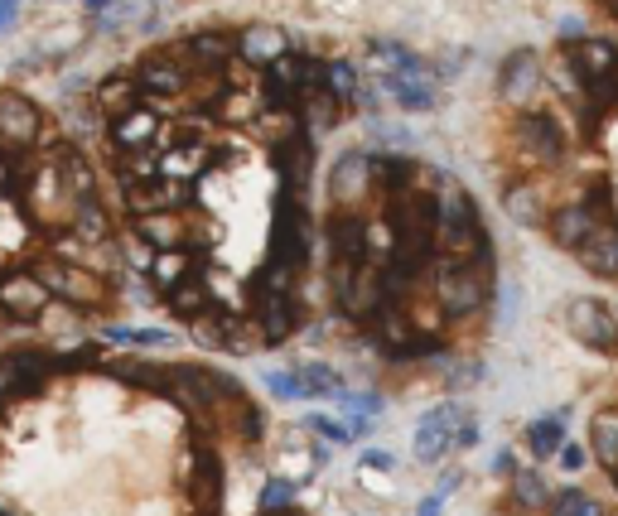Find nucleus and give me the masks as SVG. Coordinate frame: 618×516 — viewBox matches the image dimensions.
Returning a JSON list of instances; mask_svg holds the SVG:
<instances>
[{
	"instance_id": "8",
	"label": "nucleus",
	"mask_w": 618,
	"mask_h": 516,
	"mask_svg": "<svg viewBox=\"0 0 618 516\" xmlns=\"http://www.w3.org/2000/svg\"><path fill=\"white\" fill-rule=\"evenodd\" d=\"M285 54H290V39H285V29H276V25H247L242 34H237V58H247L256 68H271Z\"/></svg>"
},
{
	"instance_id": "12",
	"label": "nucleus",
	"mask_w": 618,
	"mask_h": 516,
	"mask_svg": "<svg viewBox=\"0 0 618 516\" xmlns=\"http://www.w3.org/2000/svg\"><path fill=\"white\" fill-rule=\"evenodd\" d=\"M324 92H329L334 101H357V68L353 63H343V58H334V63H324Z\"/></svg>"
},
{
	"instance_id": "5",
	"label": "nucleus",
	"mask_w": 618,
	"mask_h": 516,
	"mask_svg": "<svg viewBox=\"0 0 618 516\" xmlns=\"http://www.w3.org/2000/svg\"><path fill=\"white\" fill-rule=\"evenodd\" d=\"M517 135H522L527 154H537V160H546V164H560L565 160V135L556 126V116L527 111V116H517Z\"/></svg>"
},
{
	"instance_id": "2",
	"label": "nucleus",
	"mask_w": 618,
	"mask_h": 516,
	"mask_svg": "<svg viewBox=\"0 0 618 516\" xmlns=\"http://www.w3.org/2000/svg\"><path fill=\"white\" fill-rule=\"evenodd\" d=\"M565 323H570V333L585 342L594 353H618V319L609 304L599 300H570L565 304Z\"/></svg>"
},
{
	"instance_id": "9",
	"label": "nucleus",
	"mask_w": 618,
	"mask_h": 516,
	"mask_svg": "<svg viewBox=\"0 0 618 516\" xmlns=\"http://www.w3.org/2000/svg\"><path fill=\"white\" fill-rule=\"evenodd\" d=\"M382 92L397 97L406 111H431L435 107V88H431V78H425L421 68H410V73H387Z\"/></svg>"
},
{
	"instance_id": "14",
	"label": "nucleus",
	"mask_w": 618,
	"mask_h": 516,
	"mask_svg": "<svg viewBox=\"0 0 618 516\" xmlns=\"http://www.w3.org/2000/svg\"><path fill=\"white\" fill-rule=\"evenodd\" d=\"M338 111H343V101H334L329 92H309L304 116H314V131H309V141H314V135H324V131H334V126H338Z\"/></svg>"
},
{
	"instance_id": "11",
	"label": "nucleus",
	"mask_w": 618,
	"mask_h": 516,
	"mask_svg": "<svg viewBox=\"0 0 618 516\" xmlns=\"http://www.w3.org/2000/svg\"><path fill=\"white\" fill-rule=\"evenodd\" d=\"M497 88H503V97L522 101L531 88H537V54L531 48H517V54L503 58V78H497Z\"/></svg>"
},
{
	"instance_id": "10",
	"label": "nucleus",
	"mask_w": 618,
	"mask_h": 516,
	"mask_svg": "<svg viewBox=\"0 0 618 516\" xmlns=\"http://www.w3.org/2000/svg\"><path fill=\"white\" fill-rule=\"evenodd\" d=\"M503 208H507L512 222H522V227H546V217H551V208L541 203V194L531 184H507Z\"/></svg>"
},
{
	"instance_id": "4",
	"label": "nucleus",
	"mask_w": 618,
	"mask_h": 516,
	"mask_svg": "<svg viewBox=\"0 0 618 516\" xmlns=\"http://www.w3.org/2000/svg\"><path fill=\"white\" fill-rule=\"evenodd\" d=\"M599 227L594 222V213L585 208V203H560V208H551V217H546V237L560 247V251H580L590 242V232Z\"/></svg>"
},
{
	"instance_id": "13",
	"label": "nucleus",
	"mask_w": 618,
	"mask_h": 516,
	"mask_svg": "<svg viewBox=\"0 0 618 516\" xmlns=\"http://www.w3.org/2000/svg\"><path fill=\"white\" fill-rule=\"evenodd\" d=\"M527 444H531V454H541V458L560 454V444H565V425H560V416L531 425V429H527Z\"/></svg>"
},
{
	"instance_id": "3",
	"label": "nucleus",
	"mask_w": 618,
	"mask_h": 516,
	"mask_svg": "<svg viewBox=\"0 0 618 516\" xmlns=\"http://www.w3.org/2000/svg\"><path fill=\"white\" fill-rule=\"evenodd\" d=\"M329 194L338 203H348V213H353L357 198L377 194V188H372V150H348V154H343V160L329 169Z\"/></svg>"
},
{
	"instance_id": "7",
	"label": "nucleus",
	"mask_w": 618,
	"mask_h": 516,
	"mask_svg": "<svg viewBox=\"0 0 618 516\" xmlns=\"http://www.w3.org/2000/svg\"><path fill=\"white\" fill-rule=\"evenodd\" d=\"M575 261L599 280H618V222H599L590 232V242L575 251Z\"/></svg>"
},
{
	"instance_id": "6",
	"label": "nucleus",
	"mask_w": 618,
	"mask_h": 516,
	"mask_svg": "<svg viewBox=\"0 0 618 516\" xmlns=\"http://www.w3.org/2000/svg\"><path fill=\"white\" fill-rule=\"evenodd\" d=\"M565 58H570V68L580 73V88H590V82H604L613 78V68H618V48L609 39H580L565 48Z\"/></svg>"
},
{
	"instance_id": "1",
	"label": "nucleus",
	"mask_w": 618,
	"mask_h": 516,
	"mask_svg": "<svg viewBox=\"0 0 618 516\" xmlns=\"http://www.w3.org/2000/svg\"><path fill=\"white\" fill-rule=\"evenodd\" d=\"M44 111L25 107L0 145V333H68L112 314L122 295V247L92 164L44 141Z\"/></svg>"
}]
</instances>
